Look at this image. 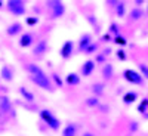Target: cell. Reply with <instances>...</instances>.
Wrapping results in <instances>:
<instances>
[{"instance_id": "cell-18", "label": "cell", "mask_w": 148, "mask_h": 136, "mask_svg": "<svg viewBox=\"0 0 148 136\" xmlns=\"http://www.w3.org/2000/svg\"><path fill=\"white\" fill-rule=\"evenodd\" d=\"M19 95L24 98V101H27V102H34V99H36V96H34V93L33 92H30L27 87H19Z\"/></svg>"}, {"instance_id": "cell-25", "label": "cell", "mask_w": 148, "mask_h": 136, "mask_svg": "<svg viewBox=\"0 0 148 136\" xmlns=\"http://www.w3.org/2000/svg\"><path fill=\"white\" fill-rule=\"evenodd\" d=\"M49 79H51V81H53V83H52L53 87H55V86H58V87H62V84H64V83H62V79H61L56 72H53Z\"/></svg>"}, {"instance_id": "cell-37", "label": "cell", "mask_w": 148, "mask_h": 136, "mask_svg": "<svg viewBox=\"0 0 148 136\" xmlns=\"http://www.w3.org/2000/svg\"><path fill=\"white\" fill-rule=\"evenodd\" d=\"M82 136H95V135H93V133H90V132H84Z\"/></svg>"}, {"instance_id": "cell-4", "label": "cell", "mask_w": 148, "mask_h": 136, "mask_svg": "<svg viewBox=\"0 0 148 136\" xmlns=\"http://www.w3.org/2000/svg\"><path fill=\"white\" fill-rule=\"evenodd\" d=\"M123 77H125V80L130 84H136V86H142L145 83V79H142V76L138 72V71H135V70H125V72H123Z\"/></svg>"}, {"instance_id": "cell-39", "label": "cell", "mask_w": 148, "mask_h": 136, "mask_svg": "<svg viewBox=\"0 0 148 136\" xmlns=\"http://www.w3.org/2000/svg\"><path fill=\"white\" fill-rule=\"evenodd\" d=\"M0 118H2V113H0Z\"/></svg>"}, {"instance_id": "cell-27", "label": "cell", "mask_w": 148, "mask_h": 136, "mask_svg": "<svg viewBox=\"0 0 148 136\" xmlns=\"http://www.w3.org/2000/svg\"><path fill=\"white\" fill-rule=\"evenodd\" d=\"M96 51H98V44L92 42V43H90L88 47H86V51H84L83 53H84V55H92V53H95Z\"/></svg>"}, {"instance_id": "cell-30", "label": "cell", "mask_w": 148, "mask_h": 136, "mask_svg": "<svg viewBox=\"0 0 148 136\" xmlns=\"http://www.w3.org/2000/svg\"><path fill=\"white\" fill-rule=\"evenodd\" d=\"M139 74L142 76V79H147V77H148V68H147V64H139Z\"/></svg>"}, {"instance_id": "cell-16", "label": "cell", "mask_w": 148, "mask_h": 136, "mask_svg": "<svg viewBox=\"0 0 148 136\" xmlns=\"http://www.w3.org/2000/svg\"><path fill=\"white\" fill-rule=\"evenodd\" d=\"M65 83L68 86H77V84H80V76L77 72H70L65 77Z\"/></svg>"}, {"instance_id": "cell-31", "label": "cell", "mask_w": 148, "mask_h": 136, "mask_svg": "<svg viewBox=\"0 0 148 136\" xmlns=\"http://www.w3.org/2000/svg\"><path fill=\"white\" fill-rule=\"evenodd\" d=\"M116 56H117V59H120V61H126V59H127V55H126V52L123 51V49H119L117 53H116Z\"/></svg>"}, {"instance_id": "cell-2", "label": "cell", "mask_w": 148, "mask_h": 136, "mask_svg": "<svg viewBox=\"0 0 148 136\" xmlns=\"http://www.w3.org/2000/svg\"><path fill=\"white\" fill-rule=\"evenodd\" d=\"M30 80L36 84V86H39V87L47 90V92H53V84L51 81V79H49L47 74H39V76H30Z\"/></svg>"}, {"instance_id": "cell-24", "label": "cell", "mask_w": 148, "mask_h": 136, "mask_svg": "<svg viewBox=\"0 0 148 136\" xmlns=\"http://www.w3.org/2000/svg\"><path fill=\"white\" fill-rule=\"evenodd\" d=\"M108 34L110 36H120V27H119V24L117 22H111L110 24V28H108Z\"/></svg>"}, {"instance_id": "cell-7", "label": "cell", "mask_w": 148, "mask_h": 136, "mask_svg": "<svg viewBox=\"0 0 148 136\" xmlns=\"http://www.w3.org/2000/svg\"><path fill=\"white\" fill-rule=\"evenodd\" d=\"M73 52H74V42L73 40H65L64 44L61 46V51H59L61 58L62 59H70Z\"/></svg>"}, {"instance_id": "cell-21", "label": "cell", "mask_w": 148, "mask_h": 136, "mask_svg": "<svg viewBox=\"0 0 148 136\" xmlns=\"http://www.w3.org/2000/svg\"><path fill=\"white\" fill-rule=\"evenodd\" d=\"M92 92H93V96L98 98V96H102L105 93V84L104 83H95L92 86Z\"/></svg>"}, {"instance_id": "cell-10", "label": "cell", "mask_w": 148, "mask_h": 136, "mask_svg": "<svg viewBox=\"0 0 148 136\" xmlns=\"http://www.w3.org/2000/svg\"><path fill=\"white\" fill-rule=\"evenodd\" d=\"M34 42H36V39H34V34H33V33H24V34L19 37L18 44H19L21 47H30Z\"/></svg>"}, {"instance_id": "cell-35", "label": "cell", "mask_w": 148, "mask_h": 136, "mask_svg": "<svg viewBox=\"0 0 148 136\" xmlns=\"http://www.w3.org/2000/svg\"><path fill=\"white\" fill-rule=\"evenodd\" d=\"M88 21H89V22L92 24V25H93V27L96 25V18H95L93 15H89V16H88Z\"/></svg>"}, {"instance_id": "cell-32", "label": "cell", "mask_w": 148, "mask_h": 136, "mask_svg": "<svg viewBox=\"0 0 148 136\" xmlns=\"http://www.w3.org/2000/svg\"><path fill=\"white\" fill-rule=\"evenodd\" d=\"M138 127H139V126H138V123H136V121H132L129 129H130V132H136V130H138Z\"/></svg>"}, {"instance_id": "cell-22", "label": "cell", "mask_w": 148, "mask_h": 136, "mask_svg": "<svg viewBox=\"0 0 148 136\" xmlns=\"http://www.w3.org/2000/svg\"><path fill=\"white\" fill-rule=\"evenodd\" d=\"M116 15L119 18H125L126 16V3L125 2H117L116 3Z\"/></svg>"}, {"instance_id": "cell-17", "label": "cell", "mask_w": 148, "mask_h": 136, "mask_svg": "<svg viewBox=\"0 0 148 136\" xmlns=\"http://www.w3.org/2000/svg\"><path fill=\"white\" fill-rule=\"evenodd\" d=\"M113 76H114V67L111 64H104V67H102V77L105 80H111Z\"/></svg>"}, {"instance_id": "cell-19", "label": "cell", "mask_w": 148, "mask_h": 136, "mask_svg": "<svg viewBox=\"0 0 148 136\" xmlns=\"http://www.w3.org/2000/svg\"><path fill=\"white\" fill-rule=\"evenodd\" d=\"M144 15H145V12H144L141 8H133V9L130 10V14H129V18H130L132 21H139V19L144 18Z\"/></svg>"}, {"instance_id": "cell-29", "label": "cell", "mask_w": 148, "mask_h": 136, "mask_svg": "<svg viewBox=\"0 0 148 136\" xmlns=\"http://www.w3.org/2000/svg\"><path fill=\"white\" fill-rule=\"evenodd\" d=\"M25 22H27V25L34 27V25H37V24H39V18H37V16H27V18H25Z\"/></svg>"}, {"instance_id": "cell-11", "label": "cell", "mask_w": 148, "mask_h": 136, "mask_svg": "<svg viewBox=\"0 0 148 136\" xmlns=\"http://www.w3.org/2000/svg\"><path fill=\"white\" fill-rule=\"evenodd\" d=\"M92 43V36L89 33H84L80 36V39H79V52H84L86 51V47H88L89 44Z\"/></svg>"}, {"instance_id": "cell-5", "label": "cell", "mask_w": 148, "mask_h": 136, "mask_svg": "<svg viewBox=\"0 0 148 136\" xmlns=\"http://www.w3.org/2000/svg\"><path fill=\"white\" fill-rule=\"evenodd\" d=\"M8 10L12 15L21 16L27 12V8H25V3L21 2V0H9L8 2Z\"/></svg>"}, {"instance_id": "cell-12", "label": "cell", "mask_w": 148, "mask_h": 136, "mask_svg": "<svg viewBox=\"0 0 148 136\" xmlns=\"http://www.w3.org/2000/svg\"><path fill=\"white\" fill-rule=\"evenodd\" d=\"M0 79H3L5 81H12L14 80V71L9 65H3L0 70Z\"/></svg>"}, {"instance_id": "cell-13", "label": "cell", "mask_w": 148, "mask_h": 136, "mask_svg": "<svg viewBox=\"0 0 148 136\" xmlns=\"http://www.w3.org/2000/svg\"><path fill=\"white\" fill-rule=\"evenodd\" d=\"M22 30H24V27H22L21 22H14V24H10V25L6 28V33L9 36H16V34H21Z\"/></svg>"}, {"instance_id": "cell-38", "label": "cell", "mask_w": 148, "mask_h": 136, "mask_svg": "<svg viewBox=\"0 0 148 136\" xmlns=\"http://www.w3.org/2000/svg\"><path fill=\"white\" fill-rule=\"evenodd\" d=\"M2 6H3V3H2V2H0V8H2Z\"/></svg>"}, {"instance_id": "cell-1", "label": "cell", "mask_w": 148, "mask_h": 136, "mask_svg": "<svg viewBox=\"0 0 148 136\" xmlns=\"http://www.w3.org/2000/svg\"><path fill=\"white\" fill-rule=\"evenodd\" d=\"M40 118L47 124V127L52 129L53 132H58V130H59L61 121H59V118H56V117L53 115L52 111H49V109H42V111H40Z\"/></svg>"}, {"instance_id": "cell-34", "label": "cell", "mask_w": 148, "mask_h": 136, "mask_svg": "<svg viewBox=\"0 0 148 136\" xmlns=\"http://www.w3.org/2000/svg\"><path fill=\"white\" fill-rule=\"evenodd\" d=\"M104 61H105V56L101 53V55H98V56H96V59L93 61V62L96 64V62H104Z\"/></svg>"}, {"instance_id": "cell-23", "label": "cell", "mask_w": 148, "mask_h": 136, "mask_svg": "<svg viewBox=\"0 0 148 136\" xmlns=\"http://www.w3.org/2000/svg\"><path fill=\"white\" fill-rule=\"evenodd\" d=\"M99 99L98 98H95V96H90V98H88V99L84 101V105L86 107H89V108H96V107H99Z\"/></svg>"}, {"instance_id": "cell-36", "label": "cell", "mask_w": 148, "mask_h": 136, "mask_svg": "<svg viewBox=\"0 0 148 136\" xmlns=\"http://www.w3.org/2000/svg\"><path fill=\"white\" fill-rule=\"evenodd\" d=\"M99 108H101L102 111H108V107H107V105H101V104H99Z\"/></svg>"}, {"instance_id": "cell-15", "label": "cell", "mask_w": 148, "mask_h": 136, "mask_svg": "<svg viewBox=\"0 0 148 136\" xmlns=\"http://www.w3.org/2000/svg\"><path fill=\"white\" fill-rule=\"evenodd\" d=\"M77 124L76 123H68L62 129V136H77Z\"/></svg>"}, {"instance_id": "cell-20", "label": "cell", "mask_w": 148, "mask_h": 136, "mask_svg": "<svg viewBox=\"0 0 148 136\" xmlns=\"http://www.w3.org/2000/svg\"><path fill=\"white\" fill-rule=\"evenodd\" d=\"M25 70L30 72V76H39V74H43V72H45L39 65H37V64H33V62L27 64V65H25Z\"/></svg>"}, {"instance_id": "cell-14", "label": "cell", "mask_w": 148, "mask_h": 136, "mask_svg": "<svg viewBox=\"0 0 148 136\" xmlns=\"http://www.w3.org/2000/svg\"><path fill=\"white\" fill-rule=\"evenodd\" d=\"M136 99H138V92H135V90H129L123 95V104L125 105H130Z\"/></svg>"}, {"instance_id": "cell-6", "label": "cell", "mask_w": 148, "mask_h": 136, "mask_svg": "<svg viewBox=\"0 0 148 136\" xmlns=\"http://www.w3.org/2000/svg\"><path fill=\"white\" fill-rule=\"evenodd\" d=\"M0 113L15 117V109H14V105H12V101L6 95H0Z\"/></svg>"}, {"instance_id": "cell-3", "label": "cell", "mask_w": 148, "mask_h": 136, "mask_svg": "<svg viewBox=\"0 0 148 136\" xmlns=\"http://www.w3.org/2000/svg\"><path fill=\"white\" fill-rule=\"evenodd\" d=\"M46 6L51 9L53 19L61 18L65 14V5L62 2H59V0H49V2H46Z\"/></svg>"}, {"instance_id": "cell-26", "label": "cell", "mask_w": 148, "mask_h": 136, "mask_svg": "<svg viewBox=\"0 0 148 136\" xmlns=\"http://www.w3.org/2000/svg\"><path fill=\"white\" fill-rule=\"evenodd\" d=\"M147 107H148V99H147V98H144L142 102L138 105V113L144 114V117H147Z\"/></svg>"}, {"instance_id": "cell-28", "label": "cell", "mask_w": 148, "mask_h": 136, "mask_svg": "<svg viewBox=\"0 0 148 136\" xmlns=\"http://www.w3.org/2000/svg\"><path fill=\"white\" fill-rule=\"evenodd\" d=\"M113 42L116 44H119V46H126L127 44V40L125 39V37H121V36H116L114 39H113Z\"/></svg>"}, {"instance_id": "cell-33", "label": "cell", "mask_w": 148, "mask_h": 136, "mask_svg": "<svg viewBox=\"0 0 148 136\" xmlns=\"http://www.w3.org/2000/svg\"><path fill=\"white\" fill-rule=\"evenodd\" d=\"M101 40H102V42H111V40H113V37H111L108 33H105V34L101 37Z\"/></svg>"}, {"instance_id": "cell-8", "label": "cell", "mask_w": 148, "mask_h": 136, "mask_svg": "<svg viewBox=\"0 0 148 136\" xmlns=\"http://www.w3.org/2000/svg\"><path fill=\"white\" fill-rule=\"evenodd\" d=\"M47 49H49V44H47V40L46 39H42L36 43V46L33 47V53L37 55V56H42L43 53L47 52Z\"/></svg>"}, {"instance_id": "cell-9", "label": "cell", "mask_w": 148, "mask_h": 136, "mask_svg": "<svg viewBox=\"0 0 148 136\" xmlns=\"http://www.w3.org/2000/svg\"><path fill=\"white\" fill-rule=\"evenodd\" d=\"M95 62H93V59H88L86 62H83V65H82V68H80V74L83 77H89L90 74L95 71Z\"/></svg>"}]
</instances>
